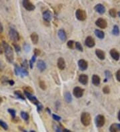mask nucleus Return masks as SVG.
I'll return each mask as SVG.
<instances>
[{
  "instance_id": "obj_15",
  "label": "nucleus",
  "mask_w": 120,
  "mask_h": 132,
  "mask_svg": "<svg viewBox=\"0 0 120 132\" xmlns=\"http://www.w3.org/2000/svg\"><path fill=\"white\" fill-rule=\"evenodd\" d=\"M95 10L97 12H98L100 14H103L106 12V8L102 4H97L95 6Z\"/></svg>"
},
{
  "instance_id": "obj_50",
  "label": "nucleus",
  "mask_w": 120,
  "mask_h": 132,
  "mask_svg": "<svg viewBox=\"0 0 120 132\" xmlns=\"http://www.w3.org/2000/svg\"><path fill=\"white\" fill-rule=\"evenodd\" d=\"M56 132H61V130L59 129V128H57L56 130Z\"/></svg>"
},
{
  "instance_id": "obj_26",
  "label": "nucleus",
  "mask_w": 120,
  "mask_h": 132,
  "mask_svg": "<svg viewBox=\"0 0 120 132\" xmlns=\"http://www.w3.org/2000/svg\"><path fill=\"white\" fill-rule=\"evenodd\" d=\"M14 93H15V95L17 97H19V98L23 99V100H25V98H24V95H23V94L21 93L20 91H15Z\"/></svg>"
},
{
  "instance_id": "obj_17",
  "label": "nucleus",
  "mask_w": 120,
  "mask_h": 132,
  "mask_svg": "<svg viewBox=\"0 0 120 132\" xmlns=\"http://www.w3.org/2000/svg\"><path fill=\"white\" fill-rule=\"evenodd\" d=\"M38 68L40 69L41 71H43L44 70L46 69V67H47V66H46V64L42 60H39L38 62Z\"/></svg>"
},
{
  "instance_id": "obj_41",
  "label": "nucleus",
  "mask_w": 120,
  "mask_h": 132,
  "mask_svg": "<svg viewBox=\"0 0 120 132\" xmlns=\"http://www.w3.org/2000/svg\"><path fill=\"white\" fill-rule=\"evenodd\" d=\"M53 119H54L55 120H56V121L61 120V118H60L59 116H57V115H55V114H53Z\"/></svg>"
},
{
  "instance_id": "obj_45",
  "label": "nucleus",
  "mask_w": 120,
  "mask_h": 132,
  "mask_svg": "<svg viewBox=\"0 0 120 132\" xmlns=\"http://www.w3.org/2000/svg\"><path fill=\"white\" fill-rule=\"evenodd\" d=\"M3 31V27L2 24L0 23V33H2Z\"/></svg>"
},
{
  "instance_id": "obj_47",
  "label": "nucleus",
  "mask_w": 120,
  "mask_h": 132,
  "mask_svg": "<svg viewBox=\"0 0 120 132\" xmlns=\"http://www.w3.org/2000/svg\"><path fill=\"white\" fill-rule=\"evenodd\" d=\"M63 132H71L70 130H67V129H64Z\"/></svg>"
},
{
  "instance_id": "obj_37",
  "label": "nucleus",
  "mask_w": 120,
  "mask_h": 132,
  "mask_svg": "<svg viewBox=\"0 0 120 132\" xmlns=\"http://www.w3.org/2000/svg\"><path fill=\"white\" fill-rule=\"evenodd\" d=\"M13 45H14V47L15 49V51H16V52H17V53H19L20 51H21V47H20V46H19V45H17V44H13Z\"/></svg>"
},
{
  "instance_id": "obj_22",
  "label": "nucleus",
  "mask_w": 120,
  "mask_h": 132,
  "mask_svg": "<svg viewBox=\"0 0 120 132\" xmlns=\"http://www.w3.org/2000/svg\"><path fill=\"white\" fill-rule=\"evenodd\" d=\"M31 41L33 43V44H38V41H39V36L36 33H33L31 35Z\"/></svg>"
},
{
  "instance_id": "obj_14",
  "label": "nucleus",
  "mask_w": 120,
  "mask_h": 132,
  "mask_svg": "<svg viewBox=\"0 0 120 132\" xmlns=\"http://www.w3.org/2000/svg\"><path fill=\"white\" fill-rule=\"evenodd\" d=\"M110 55L111 57L113 59H115V61H118L120 57V55L119 53V52L115 49H113L110 51Z\"/></svg>"
},
{
  "instance_id": "obj_2",
  "label": "nucleus",
  "mask_w": 120,
  "mask_h": 132,
  "mask_svg": "<svg viewBox=\"0 0 120 132\" xmlns=\"http://www.w3.org/2000/svg\"><path fill=\"white\" fill-rule=\"evenodd\" d=\"M81 122L85 126H88L91 123V116L90 113L83 112L81 115Z\"/></svg>"
},
{
  "instance_id": "obj_31",
  "label": "nucleus",
  "mask_w": 120,
  "mask_h": 132,
  "mask_svg": "<svg viewBox=\"0 0 120 132\" xmlns=\"http://www.w3.org/2000/svg\"><path fill=\"white\" fill-rule=\"evenodd\" d=\"M8 112L10 113V115L12 116V118H15L16 112H15V109H8Z\"/></svg>"
},
{
  "instance_id": "obj_39",
  "label": "nucleus",
  "mask_w": 120,
  "mask_h": 132,
  "mask_svg": "<svg viewBox=\"0 0 120 132\" xmlns=\"http://www.w3.org/2000/svg\"><path fill=\"white\" fill-rule=\"evenodd\" d=\"M24 48L26 52H29L30 50V45H28V44H25L24 46Z\"/></svg>"
},
{
  "instance_id": "obj_34",
  "label": "nucleus",
  "mask_w": 120,
  "mask_h": 132,
  "mask_svg": "<svg viewBox=\"0 0 120 132\" xmlns=\"http://www.w3.org/2000/svg\"><path fill=\"white\" fill-rule=\"evenodd\" d=\"M39 85H40V87H41L43 90H44L46 89V85H45V83H44V81H40V83H39Z\"/></svg>"
},
{
  "instance_id": "obj_8",
  "label": "nucleus",
  "mask_w": 120,
  "mask_h": 132,
  "mask_svg": "<svg viewBox=\"0 0 120 132\" xmlns=\"http://www.w3.org/2000/svg\"><path fill=\"white\" fill-rule=\"evenodd\" d=\"M25 94H26V97H27V98H28L33 104H35V105H37V106L40 104V102L38 101V99H36V97H35V96L32 95L31 93L28 92L27 91H25Z\"/></svg>"
},
{
  "instance_id": "obj_4",
  "label": "nucleus",
  "mask_w": 120,
  "mask_h": 132,
  "mask_svg": "<svg viewBox=\"0 0 120 132\" xmlns=\"http://www.w3.org/2000/svg\"><path fill=\"white\" fill-rule=\"evenodd\" d=\"M9 36L10 39L13 41H17L19 40V35L18 32L14 29H11L9 31Z\"/></svg>"
},
{
  "instance_id": "obj_40",
  "label": "nucleus",
  "mask_w": 120,
  "mask_h": 132,
  "mask_svg": "<svg viewBox=\"0 0 120 132\" xmlns=\"http://www.w3.org/2000/svg\"><path fill=\"white\" fill-rule=\"evenodd\" d=\"M116 79H117V80L118 81H120V70H118L117 71V73H116Z\"/></svg>"
},
{
  "instance_id": "obj_43",
  "label": "nucleus",
  "mask_w": 120,
  "mask_h": 132,
  "mask_svg": "<svg viewBox=\"0 0 120 132\" xmlns=\"http://www.w3.org/2000/svg\"><path fill=\"white\" fill-rule=\"evenodd\" d=\"M37 106H38V111H40L43 109V106L40 104H38Z\"/></svg>"
},
{
  "instance_id": "obj_21",
  "label": "nucleus",
  "mask_w": 120,
  "mask_h": 132,
  "mask_svg": "<svg viewBox=\"0 0 120 132\" xmlns=\"http://www.w3.org/2000/svg\"><path fill=\"white\" fill-rule=\"evenodd\" d=\"M100 78L98 76H97V75H93V77H92V83H93V84L95 86H97V85H99L100 84Z\"/></svg>"
},
{
  "instance_id": "obj_16",
  "label": "nucleus",
  "mask_w": 120,
  "mask_h": 132,
  "mask_svg": "<svg viewBox=\"0 0 120 132\" xmlns=\"http://www.w3.org/2000/svg\"><path fill=\"white\" fill-rule=\"evenodd\" d=\"M79 81L83 85H86L88 82V77L85 74H81L79 77Z\"/></svg>"
},
{
  "instance_id": "obj_52",
  "label": "nucleus",
  "mask_w": 120,
  "mask_h": 132,
  "mask_svg": "<svg viewBox=\"0 0 120 132\" xmlns=\"http://www.w3.org/2000/svg\"><path fill=\"white\" fill-rule=\"evenodd\" d=\"M118 15H119V17H120V12H118Z\"/></svg>"
},
{
  "instance_id": "obj_28",
  "label": "nucleus",
  "mask_w": 120,
  "mask_h": 132,
  "mask_svg": "<svg viewBox=\"0 0 120 132\" xmlns=\"http://www.w3.org/2000/svg\"><path fill=\"white\" fill-rule=\"evenodd\" d=\"M20 74H21L22 76H26L28 75V71H27L26 69L21 67V68L20 69Z\"/></svg>"
},
{
  "instance_id": "obj_9",
  "label": "nucleus",
  "mask_w": 120,
  "mask_h": 132,
  "mask_svg": "<svg viewBox=\"0 0 120 132\" xmlns=\"http://www.w3.org/2000/svg\"><path fill=\"white\" fill-rule=\"evenodd\" d=\"M95 24L97 26H98L101 29H105L107 27V21L103 18H99L96 21H95Z\"/></svg>"
},
{
  "instance_id": "obj_29",
  "label": "nucleus",
  "mask_w": 120,
  "mask_h": 132,
  "mask_svg": "<svg viewBox=\"0 0 120 132\" xmlns=\"http://www.w3.org/2000/svg\"><path fill=\"white\" fill-rule=\"evenodd\" d=\"M75 48H76L77 50H78L79 51H80V52H83V47L80 42L75 43Z\"/></svg>"
},
{
  "instance_id": "obj_18",
  "label": "nucleus",
  "mask_w": 120,
  "mask_h": 132,
  "mask_svg": "<svg viewBox=\"0 0 120 132\" xmlns=\"http://www.w3.org/2000/svg\"><path fill=\"white\" fill-rule=\"evenodd\" d=\"M110 132H120V124L113 123L109 127Z\"/></svg>"
},
{
  "instance_id": "obj_53",
  "label": "nucleus",
  "mask_w": 120,
  "mask_h": 132,
  "mask_svg": "<svg viewBox=\"0 0 120 132\" xmlns=\"http://www.w3.org/2000/svg\"><path fill=\"white\" fill-rule=\"evenodd\" d=\"M30 132H34V131H31Z\"/></svg>"
},
{
  "instance_id": "obj_30",
  "label": "nucleus",
  "mask_w": 120,
  "mask_h": 132,
  "mask_svg": "<svg viewBox=\"0 0 120 132\" xmlns=\"http://www.w3.org/2000/svg\"><path fill=\"white\" fill-rule=\"evenodd\" d=\"M0 126L2 127L5 130H7L8 129V126H7V123L2 120H0Z\"/></svg>"
},
{
  "instance_id": "obj_38",
  "label": "nucleus",
  "mask_w": 120,
  "mask_h": 132,
  "mask_svg": "<svg viewBox=\"0 0 120 132\" xmlns=\"http://www.w3.org/2000/svg\"><path fill=\"white\" fill-rule=\"evenodd\" d=\"M109 88L108 86H105V87H104V89H103V92H104V93H109Z\"/></svg>"
},
{
  "instance_id": "obj_6",
  "label": "nucleus",
  "mask_w": 120,
  "mask_h": 132,
  "mask_svg": "<svg viewBox=\"0 0 120 132\" xmlns=\"http://www.w3.org/2000/svg\"><path fill=\"white\" fill-rule=\"evenodd\" d=\"M23 5L24 8L27 11H33L35 10V6L32 3L28 0H24L23 1Z\"/></svg>"
},
{
  "instance_id": "obj_24",
  "label": "nucleus",
  "mask_w": 120,
  "mask_h": 132,
  "mask_svg": "<svg viewBox=\"0 0 120 132\" xmlns=\"http://www.w3.org/2000/svg\"><path fill=\"white\" fill-rule=\"evenodd\" d=\"M65 99L67 103H70L72 101V97H71V95L69 92H67L65 94Z\"/></svg>"
},
{
  "instance_id": "obj_36",
  "label": "nucleus",
  "mask_w": 120,
  "mask_h": 132,
  "mask_svg": "<svg viewBox=\"0 0 120 132\" xmlns=\"http://www.w3.org/2000/svg\"><path fill=\"white\" fill-rule=\"evenodd\" d=\"M22 67L26 69H27V68L28 67V64H27V60H25V61L22 63Z\"/></svg>"
},
{
  "instance_id": "obj_7",
  "label": "nucleus",
  "mask_w": 120,
  "mask_h": 132,
  "mask_svg": "<svg viewBox=\"0 0 120 132\" xmlns=\"http://www.w3.org/2000/svg\"><path fill=\"white\" fill-rule=\"evenodd\" d=\"M73 95L75 97L77 98H80L83 96V92H84V90L81 88L80 87H75L73 89Z\"/></svg>"
},
{
  "instance_id": "obj_13",
  "label": "nucleus",
  "mask_w": 120,
  "mask_h": 132,
  "mask_svg": "<svg viewBox=\"0 0 120 132\" xmlns=\"http://www.w3.org/2000/svg\"><path fill=\"white\" fill-rule=\"evenodd\" d=\"M43 18L46 21H50L52 19V14L50 11H45L43 13Z\"/></svg>"
},
{
  "instance_id": "obj_5",
  "label": "nucleus",
  "mask_w": 120,
  "mask_h": 132,
  "mask_svg": "<svg viewBox=\"0 0 120 132\" xmlns=\"http://www.w3.org/2000/svg\"><path fill=\"white\" fill-rule=\"evenodd\" d=\"M95 124L98 127H103L105 124V118L102 115H98L95 118Z\"/></svg>"
},
{
  "instance_id": "obj_1",
  "label": "nucleus",
  "mask_w": 120,
  "mask_h": 132,
  "mask_svg": "<svg viewBox=\"0 0 120 132\" xmlns=\"http://www.w3.org/2000/svg\"><path fill=\"white\" fill-rule=\"evenodd\" d=\"M2 45L4 52H5L6 59L8 61V62L12 63L13 61V59H14V55H13V52L12 47L5 41H3Z\"/></svg>"
},
{
  "instance_id": "obj_51",
  "label": "nucleus",
  "mask_w": 120,
  "mask_h": 132,
  "mask_svg": "<svg viewBox=\"0 0 120 132\" xmlns=\"http://www.w3.org/2000/svg\"><path fill=\"white\" fill-rule=\"evenodd\" d=\"M1 102H2V98H1V97H0V104H1Z\"/></svg>"
},
{
  "instance_id": "obj_42",
  "label": "nucleus",
  "mask_w": 120,
  "mask_h": 132,
  "mask_svg": "<svg viewBox=\"0 0 120 132\" xmlns=\"http://www.w3.org/2000/svg\"><path fill=\"white\" fill-rule=\"evenodd\" d=\"M34 53H35V56H38L40 54V51L38 49H35L34 50Z\"/></svg>"
},
{
  "instance_id": "obj_11",
  "label": "nucleus",
  "mask_w": 120,
  "mask_h": 132,
  "mask_svg": "<svg viewBox=\"0 0 120 132\" xmlns=\"http://www.w3.org/2000/svg\"><path fill=\"white\" fill-rule=\"evenodd\" d=\"M78 66L81 71H85L88 67V64L84 59H80V61H78Z\"/></svg>"
},
{
  "instance_id": "obj_20",
  "label": "nucleus",
  "mask_w": 120,
  "mask_h": 132,
  "mask_svg": "<svg viewBox=\"0 0 120 132\" xmlns=\"http://www.w3.org/2000/svg\"><path fill=\"white\" fill-rule=\"evenodd\" d=\"M58 37L63 41H65L67 39V36H66V33L64 29H60L58 31Z\"/></svg>"
},
{
  "instance_id": "obj_44",
  "label": "nucleus",
  "mask_w": 120,
  "mask_h": 132,
  "mask_svg": "<svg viewBox=\"0 0 120 132\" xmlns=\"http://www.w3.org/2000/svg\"><path fill=\"white\" fill-rule=\"evenodd\" d=\"M35 59H36V56H35V55H33V56L32 57V58H31V61L32 63H34V62L35 61Z\"/></svg>"
},
{
  "instance_id": "obj_10",
  "label": "nucleus",
  "mask_w": 120,
  "mask_h": 132,
  "mask_svg": "<svg viewBox=\"0 0 120 132\" xmlns=\"http://www.w3.org/2000/svg\"><path fill=\"white\" fill-rule=\"evenodd\" d=\"M85 45L87 46L88 47H94L95 44L94 39L92 38V37H91V36H88V37H87V38L85 39Z\"/></svg>"
},
{
  "instance_id": "obj_32",
  "label": "nucleus",
  "mask_w": 120,
  "mask_h": 132,
  "mask_svg": "<svg viewBox=\"0 0 120 132\" xmlns=\"http://www.w3.org/2000/svg\"><path fill=\"white\" fill-rule=\"evenodd\" d=\"M109 15H110L111 16L113 17H116V15H117V12H116V10L115 9H111L109 10Z\"/></svg>"
},
{
  "instance_id": "obj_46",
  "label": "nucleus",
  "mask_w": 120,
  "mask_h": 132,
  "mask_svg": "<svg viewBox=\"0 0 120 132\" xmlns=\"http://www.w3.org/2000/svg\"><path fill=\"white\" fill-rule=\"evenodd\" d=\"M9 81V83H10V84L11 85H13V84H14V81H13V80H10V81Z\"/></svg>"
},
{
  "instance_id": "obj_23",
  "label": "nucleus",
  "mask_w": 120,
  "mask_h": 132,
  "mask_svg": "<svg viewBox=\"0 0 120 132\" xmlns=\"http://www.w3.org/2000/svg\"><path fill=\"white\" fill-rule=\"evenodd\" d=\"M95 36L97 37L99 39H104V37H105V34H104V32H103L102 31L99 30V29H95Z\"/></svg>"
},
{
  "instance_id": "obj_49",
  "label": "nucleus",
  "mask_w": 120,
  "mask_h": 132,
  "mask_svg": "<svg viewBox=\"0 0 120 132\" xmlns=\"http://www.w3.org/2000/svg\"><path fill=\"white\" fill-rule=\"evenodd\" d=\"M118 119L120 121V111H119V113H118Z\"/></svg>"
},
{
  "instance_id": "obj_19",
  "label": "nucleus",
  "mask_w": 120,
  "mask_h": 132,
  "mask_svg": "<svg viewBox=\"0 0 120 132\" xmlns=\"http://www.w3.org/2000/svg\"><path fill=\"white\" fill-rule=\"evenodd\" d=\"M95 53H96L97 57L101 60H104L106 58V55L104 52H103L102 50H95Z\"/></svg>"
},
{
  "instance_id": "obj_48",
  "label": "nucleus",
  "mask_w": 120,
  "mask_h": 132,
  "mask_svg": "<svg viewBox=\"0 0 120 132\" xmlns=\"http://www.w3.org/2000/svg\"><path fill=\"white\" fill-rule=\"evenodd\" d=\"M3 53V50L2 49H1V45H0V54H2Z\"/></svg>"
},
{
  "instance_id": "obj_3",
  "label": "nucleus",
  "mask_w": 120,
  "mask_h": 132,
  "mask_svg": "<svg viewBox=\"0 0 120 132\" xmlns=\"http://www.w3.org/2000/svg\"><path fill=\"white\" fill-rule=\"evenodd\" d=\"M75 16L77 17V19L80 21H84L87 18V14L84 10H78L75 12Z\"/></svg>"
},
{
  "instance_id": "obj_27",
  "label": "nucleus",
  "mask_w": 120,
  "mask_h": 132,
  "mask_svg": "<svg viewBox=\"0 0 120 132\" xmlns=\"http://www.w3.org/2000/svg\"><path fill=\"white\" fill-rule=\"evenodd\" d=\"M21 118L24 119V120L27 121L29 119V115L27 113L25 112V111H21Z\"/></svg>"
},
{
  "instance_id": "obj_25",
  "label": "nucleus",
  "mask_w": 120,
  "mask_h": 132,
  "mask_svg": "<svg viewBox=\"0 0 120 132\" xmlns=\"http://www.w3.org/2000/svg\"><path fill=\"white\" fill-rule=\"evenodd\" d=\"M112 33H113V35L115 36H118L120 34V29H119V27H118L117 26H114L113 29V31H112Z\"/></svg>"
},
{
  "instance_id": "obj_35",
  "label": "nucleus",
  "mask_w": 120,
  "mask_h": 132,
  "mask_svg": "<svg viewBox=\"0 0 120 132\" xmlns=\"http://www.w3.org/2000/svg\"><path fill=\"white\" fill-rule=\"evenodd\" d=\"M74 44H75V43H74V41H73V40L69 41L68 42H67V46H68L69 48H70V49H73Z\"/></svg>"
},
{
  "instance_id": "obj_33",
  "label": "nucleus",
  "mask_w": 120,
  "mask_h": 132,
  "mask_svg": "<svg viewBox=\"0 0 120 132\" xmlns=\"http://www.w3.org/2000/svg\"><path fill=\"white\" fill-rule=\"evenodd\" d=\"M20 69H21V67H19V66H17V65L15 66V73L17 76L20 75Z\"/></svg>"
},
{
  "instance_id": "obj_12",
  "label": "nucleus",
  "mask_w": 120,
  "mask_h": 132,
  "mask_svg": "<svg viewBox=\"0 0 120 132\" xmlns=\"http://www.w3.org/2000/svg\"><path fill=\"white\" fill-rule=\"evenodd\" d=\"M57 67L61 70H64L66 67V62L63 57H59L57 60Z\"/></svg>"
}]
</instances>
